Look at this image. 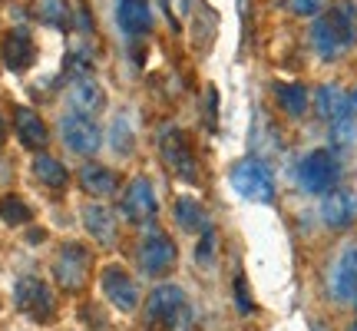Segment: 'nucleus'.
<instances>
[{
    "mask_svg": "<svg viewBox=\"0 0 357 331\" xmlns=\"http://www.w3.org/2000/svg\"><path fill=\"white\" fill-rule=\"evenodd\" d=\"M288 10L298 17H318L328 10V0H288Z\"/></svg>",
    "mask_w": 357,
    "mask_h": 331,
    "instance_id": "obj_27",
    "label": "nucleus"
},
{
    "mask_svg": "<svg viewBox=\"0 0 357 331\" xmlns=\"http://www.w3.org/2000/svg\"><path fill=\"white\" fill-rule=\"evenodd\" d=\"M83 226H86V232L100 245H113L116 242V219L106 205L89 203L86 209H83Z\"/></svg>",
    "mask_w": 357,
    "mask_h": 331,
    "instance_id": "obj_19",
    "label": "nucleus"
},
{
    "mask_svg": "<svg viewBox=\"0 0 357 331\" xmlns=\"http://www.w3.org/2000/svg\"><path fill=\"white\" fill-rule=\"evenodd\" d=\"M79 186H83V192L96 196V199H109V196L119 192V176L100 163H86L79 169Z\"/></svg>",
    "mask_w": 357,
    "mask_h": 331,
    "instance_id": "obj_18",
    "label": "nucleus"
},
{
    "mask_svg": "<svg viewBox=\"0 0 357 331\" xmlns=\"http://www.w3.org/2000/svg\"><path fill=\"white\" fill-rule=\"evenodd\" d=\"M100 281H102V295H106L119 311H132V308L139 305V285L129 279V272L123 265H106Z\"/></svg>",
    "mask_w": 357,
    "mask_h": 331,
    "instance_id": "obj_11",
    "label": "nucleus"
},
{
    "mask_svg": "<svg viewBox=\"0 0 357 331\" xmlns=\"http://www.w3.org/2000/svg\"><path fill=\"white\" fill-rule=\"evenodd\" d=\"M3 140H7V119L0 116V146H3Z\"/></svg>",
    "mask_w": 357,
    "mask_h": 331,
    "instance_id": "obj_32",
    "label": "nucleus"
},
{
    "mask_svg": "<svg viewBox=\"0 0 357 331\" xmlns=\"http://www.w3.org/2000/svg\"><path fill=\"white\" fill-rule=\"evenodd\" d=\"M70 103H73L77 113L96 116L106 106V93H102V87L93 77H77L70 83Z\"/></svg>",
    "mask_w": 357,
    "mask_h": 331,
    "instance_id": "obj_17",
    "label": "nucleus"
},
{
    "mask_svg": "<svg viewBox=\"0 0 357 331\" xmlns=\"http://www.w3.org/2000/svg\"><path fill=\"white\" fill-rule=\"evenodd\" d=\"M33 17L53 30H63V34L73 27V10L66 0H33Z\"/></svg>",
    "mask_w": 357,
    "mask_h": 331,
    "instance_id": "obj_20",
    "label": "nucleus"
},
{
    "mask_svg": "<svg viewBox=\"0 0 357 331\" xmlns=\"http://www.w3.org/2000/svg\"><path fill=\"white\" fill-rule=\"evenodd\" d=\"M354 305H357V295H354Z\"/></svg>",
    "mask_w": 357,
    "mask_h": 331,
    "instance_id": "obj_34",
    "label": "nucleus"
},
{
    "mask_svg": "<svg viewBox=\"0 0 357 331\" xmlns=\"http://www.w3.org/2000/svg\"><path fill=\"white\" fill-rule=\"evenodd\" d=\"M116 20L129 40H142L153 30V7L149 0H116Z\"/></svg>",
    "mask_w": 357,
    "mask_h": 331,
    "instance_id": "obj_14",
    "label": "nucleus"
},
{
    "mask_svg": "<svg viewBox=\"0 0 357 331\" xmlns=\"http://www.w3.org/2000/svg\"><path fill=\"white\" fill-rule=\"evenodd\" d=\"M113 149L116 153H129L132 149V129L126 119H116L113 123Z\"/></svg>",
    "mask_w": 357,
    "mask_h": 331,
    "instance_id": "obj_26",
    "label": "nucleus"
},
{
    "mask_svg": "<svg viewBox=\"0 0 357 331\" xmlns=\"http://www.w3.org/2000/svg\"><path fill=\"white\" fill-rule=\"evenodd\" d=\"M13 302H17V308L24 311L26 318L40 321V325L56 315V298H53V292L47 288V281H40L37 275H24V279L17 281Z\"/></svg>",
    "mask_w": 357,
    "mask_h": 331,
    "instance_id": "obj_7",
    "label": "nucleus"
},
{
    "mask_svg": "<svg viewBox=\"0 0 357 331\" xmlns=\"http://www.w3.org/2000/svg\"><path fill=\"white\" fill-rule=\"evenodd\" d=\"M83 318H86V321H93L89 328H106V315H102V311H96V308H93V305H86V308H83Z\"/></svg>",
    "mask_w": 357,
    "mask_h": 331,
    "instance_id": "obj_30",
    "label": "nucleus"
},
{
    "mask_svg": "<svg viewBox=\"0 0 357 331\" xmlns=\"http://www.w3.org/2000/svg\"><path fill=\"white\" fill-rule=\"evenodd\" d=\"M13 129H17V140L24 142L26 149H43L47 146V123L40 119L30 106H17L13 110Z\"/></svg>",
    "mask_w": 357,
    "mask_h": 331,
    "instance_id": "obj_15",
    "label": "nucleus"
},
{
    "mask_svg": "<svg viewBox=\"0 0 357 331\" xmlns=\"http://www.w3.org/2000/svg\"><path fill=\"white\" fill-rule=\"evenodd\" d=\"M347 331H357V321H351V328H347Z\"/></svg>",
    "mask_w": 357,
    "mask_h": 331,
    "instance_id": "obj_33",
    "label": "nucleus"
},
{
    "mask_svg": "<svg viewBox=\"0 0 357 331\" xmlns=\"http://www.w3.org/2000/svg\"><path fill=\"white\" fill-rule=\"evenodd\" d=\"M176 222H178V229H185V232L208 229V226H205V209H202V203H195V199H189V196L176 199Z\"/></svg>",
    "mask_w": 357,
    "mask_h": 331,
    "instance_id": "obj_24",
    "label": "nucleus"
},
{
    "mask_svg": "<svg viewBox=\"0 0 357 331\" xmlns=\"http://www.w3.org/2000/svg\"><path fill=\"white\" fill-rule=\"evenodd\" d=\"M275 96H278V106L291 116V119L307 113V89L301 87V83H278V87H275Z\"/></svg>",
    "mask_w": 357,
    "mask_h": 331,
    "instance_id": "obj_22",
    "label": "nucleus"
},
{
    "mask_svg": "<svg viewBox=\"0 0 357 331\" xmlns=\"http://www.w3.org/2000/svg\"><path fill=\"white\" fill-rule=\"evenodd\" d=\"M0 57H3L7 70H13V73L30 70L33 60H37V43L30 37V30H24V27L10 30V34L3 37V43H0Z\"/></svg>",
    "mask_w": 357,
    "mask_h": 331,
    "instance_id": "obj_13",
    "label": "nucleus"
},
{
    "mask_svg": "<svg viewBox=\"0 0 357 331\" xmlns=\"http://www.w3.org/2000/svg\"><path fill=\"white\" fill-rule=\"evenodd\" d=\"M119 212H123V219L136 222V226H142V222L155 219V212H159V199H155L153 182H149L146 176H136V179H132V182L126 186L123 203H119Z\"/></svg>",
    "mask_w": 357,
    "mask_h": 331,
    "instance_id": "obj_9",
    "label": "nucleus"
},
{
    "mask_svg": "<svg viewBox=\"0 0 357 331\" xmlns=\"http://www.w3.org/2000/svg\"><path fill=\"white\" fill-rule=\"evenodd\" d=\"M354 116H337L331 123V136L334 142H354Z\"/></svg>",
    "mask_w": 357,
    "mask_h": 331,
    "instance_id": "obj_28",
    "label": "nucleus"
},
{
    "mask_svg": "<svg viewBox=\"0 0 357 331\" xmlns=\"http://www.w3.org/2000/svg\"><path fill=\"white\" fill-rule=\"evenodd\" d=\"M337 179H341V166L334 159L328 149H314V153H307L298 166V182H301V189L311 192V196H328L331 189H337Z\"/></svg>",
    "mask_w": 357,
    "mask_h": 331,
    "instance_id": "obj_5",
    "label": "nucleus"
},
{
    "mask_svg": "<svg viewBox=\"0 0 357 331\" xmlns=\"http://www.w3.org/2000/svg\"><path fill=\"white\" fill-rule=\"evenodd\" d=\"M0 219H3L7 226H24V222H30V209H26V203H20L17 196H3V199H0Z\"/></svg>",
    "mask_w": 357,
    "mask_h": 331,
    "instance_id": "obj_25",
    "label": "nucleus"
},
{
    "mask_svg": "<svg viewBox=\"0 0 357 331\" xmlns=\"http://www.w3.org/2000/svg\"><path fill=\"white\" fill-rule=\"evenodd\" d=\"M231 186L238 196L252 199V203H271L275 199V179H271V169H268L261 159L248 156V159H238L231 166Z\"/></svg>",
    "mask_w": 357,
    "mask_h": 331,
    "instance_id": "obj_3",
    "label": "nucleus"
},
{
    "mask_svg": "<svg viewBox=\"0 0 357 331\" xmlns=\"http://www.w3.org/2000/svg\"><path fill=\"white\" fill-rule=\"evenodd\" d=\"M33 176H37L43 186H50V189H63L66 182H70L66 166H60L53 156H37V159H33Z\"/></svg>",
    "mask_w": 357,
    "mask_h": 331,
    "instance_id": "obj_23",
    "label": "nucleus"
},
{
    "mask_svg": "<svg viewBox=\"0 0 357 331\" xmlns=\"http://www.w3.org/2000/svg\"><path fill=\"white\" fill-rule=\"evenodd\" d=\"M331 295L337 302H347L357 295V249H344L331 272Z\"/></svg>",
    "mask_w": 357,
    "mask_h": 331,
    "instance_id": "obj_16",
    "label": "nucleus"
},
{
    "mask_svg": "<svg viewBox=\"0 0 357 331\" xmlns=\"http://www.w3.org/2000/svg\"><path fill=\"white\" fill-rule=\"evenodd\" d=\"M60 136H63L66 149L79 156H93L102 142V133L96 126V119L86 113H66L60 119Z\"/></svg>",
    "mask_w": 357,
    "mask_h": 331,
    "instance_id": "obj_8",
    "label": "nucleus"
},
{
    "mask_svg": "<svg viewBox=\"0 0 357 331\" xmlns=\"http://www.w3.org/2000/svg\"><path fill=\"white\" fill-rule=\"evenodd\" d=\"M357 43V3L337 0L328 13H321L311 27V47L321 60H337Z\"/></svg>",
    "mask_w": 357,
    "mask_h": 331,
    "instance_id": "obj_1",
    "label": "nucleus"
},
{
    "mask_svg": "<svg viewBox=\"0 0 357 331\" xmlns=\"http://www.w3.org/2000/svg\"><path fill=\"white\" fill-rule=\"evenodd\" d=\"M189 318L185 292L178 285H159L146 298V331H178L182 321Z\"/></svg>",
    "mask_w": 357,
    "mask_h": 331,
    "instance_id": "obj_2",
    "label": "nucleus"
},
{
    "mask_svg": "<svg viewBox=\"0 0 357 331\" xmlns=\"http://www.w3.org/2000/svg\"><path fill=\"white\" fill-rule=\"evenodd\" d=\"M212 245H215V235H212V229H205V239H202V245H199V262L212 258Z\"/></svg>",
    "mask_w": 357,
    "mask_h": 331,
    "instance_id": "obj_31",
    "label": "nucleus"
},
{
    "mask_svg": "<svg viewBox=\"0 0 357 331\" xmlns=\"http://www.w3.org/2000/svg\"><path fill=\"white\" fill-rule=\"evenodd\" d=\"M159 149H162V159L166 166L176 172L178 179L185 182H199V163H195V153H192L185 133L178 126H162L159 133Z\"/></svg>",
    "mask_w": 357,
    "mask_h": 331,
    "instance_id": "obj_6",
    "label": "nucleus"
},
{
    "mask_svg": "<svg viewBox=\"0 0 357 331\" xmlns=\"http://www.w3.org/2000/svg\"><path fill=\"white\" fill-rule=\"evenodd\" d=\"M136 258H139V268L146 275H162L176 262V245H172V239L162 229H153L146 232V239L139 242Z\"/></svg>",
    "mask_w": 357,
    "mask_h": 331,
    "instance_id": "obj_10",
    "label": "nucleus"
},
{
    "mask_svg": "<svg viewBox=\"0 0 357 331\" xmlns=\"http://www.w3.org/2000/svg\"><path fill=\"white\" fill-rule=\"evenodd\" d=\"M235 302H238V311H242V315L252 311V302H248V292H245V279H235Z\"/></svg>",
    "mask_w": 357,
    "mask_h": 331,
    "instance_id": "obj_29",
    "label": "nucleus"
},
{
    "mask_svg": "<svg viewBox=\"0 0 357 331\" xmlns=\"http://www.w3.org/2000/svg\"><path fill=\"white\" fill-rule=\"evenodd\" d=\"M321 219L328 229H347L357 222V192L354 189H331L321 203Z\"/></svg>",
    "mask_w": 357,
    "mask_h": 331,
    "instance_id": "obj_12",
    "label": "nucleus"
},
{
    "mask_svg": "<svg viewBox=\"0 0 357 331\" xmlns=\"http://www.w3.org/2000/svg\"><path fill=\"white\" fill-rule=\"evenodd\" d=\"M314 106H318V116L321 119H328V123H334L337 116H351L347 113V93L341 87H334V83H328V87L318 89Z\"/></svg>",
    "mask_w": 357,
    "mask_h": 331,
    "instance_id": "obj_21",
    "label": "nucleus"
},
{
    "mask_svg": "<svg viewBox=\"0 0 357 331\" xmlns=\"http://www.w3.org/2000/svg\"><path fill=\"white\" fill-rule=\"evenodd\" d=\"M89 268H93V255L86 245L66 242L53 258V279L63 292H79L89 279Z\"/></svg>",
    "mask_w": 357,
    "mask_h": 331,
    "instance_id": "obj_4",
    "label": "nucleus"
}]
</instances>
